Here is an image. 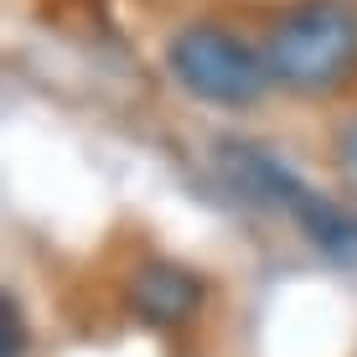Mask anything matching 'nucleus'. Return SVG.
Masks as SVG:
<instances>
[{
	"mask_svg": "<svg viewBox=\"0 0 357 357\" xmlns=\"http://www.w3.org/2000/svg\"><path fill=\"white\" fill-rule=\"evenodd\" d=\"M269 78L285 89L321 93L342 83L357 63V10L347 0H301L275 21L264 47Z\"/></svg>",
	"mask_w": 357,
	"mask_h": 357,
	"instance_id": "1",
	"label": "nucleus"
},
{
	"mask_svg": "<svg viewBox=\"0 0 357 357\" xmlns=\"http://www.w3.org/2000/svg\"><path fill=\"white\" fill-rule=\"evenodd\" d=\"M166 68L171 78L181 83L192 98H207V104L223 109H243L264 93L269 83V63L254 52L249 42H238L223 26H181L166 47Z\"/></svg>",
	"mask_w": 357,
	"mask_h": 357,
	"instance_id": "2",
	"label": "nucleus"
},
{
	"mask_svg": "<svg viewBox=\"0 0 357 357\" xmlns=\"http://www.w3.org/2000/svg\"><path fill=\"white\" fill-rule=\"evenodd\" d=\"M228 166H233V181L254 187L264 202H275V207H285V213L301 218L316 243H326V249H357V223L352 218L337 213L331 202H321L311 187H301V181L280 161H269L264 151H254V145H228Z\"/></svg>",
	"mask_w": 357,
	"mask_h": 357,
	"instance_id": "3",
	"label": "nucleus"
},
{
	"mask_svg": "<svg viewBox=\"0 0 357 357\" xmlns=\"http://www.w3.org/2000/svg\"><path fill=\"white\" fill-rule=\"evenodd\" d=\"M130 311L151 326H181L202 311V280L181 264L151 259V264L135 269V280H130Z\"/></svg>",
	"mask_w": 357,
	"mask_h": 357,
	"instance_id": "4",
	"label": "nucleus"
},
{
	"mask_svg": "<svg viewBox=\"0 0 357 357\" xmlns=\"http://www.w3.org/2000/svg\"><path fill=\"white\" fill-rule=\"evenodd\" d=\"M0 326H6V337H0V357H21V311H16L10 295H6V316H0Z\"/></svg>",
	"mask_w": 357,
	"mask_h": 357,
	"instance_id": "5",
	"label": "nucleus"
}]
</instances>
